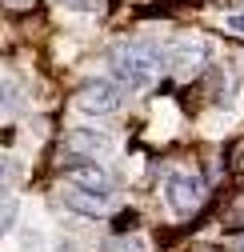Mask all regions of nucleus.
Listing matches in <instances>:
<instances>
[{
  "instance_id": "1",
  "label": "nucleus",
  "mask_w": 244,
  "mask_h": 252,
  "mask_svg": "<svg viewBox=\"0 0 244 252\" xmlns=\"http://www.w3.org/2000/svg\"><path fill=\"white\" fill-rule=\"evenodd\" d=\"M112 72L120 84H128V88H148L152 80H156L160 64H164V56L160 48H152V44H120L112 48Z\"/></svg>"
},
{
  "instance_id": "2",
  "label": "nucleus",
  "mask_w": 244,
  "mask_h": 252,
  "mask_svg": "<svg viewBox=\"0 0 244 252\" xmlns=\"http://www.w3.org/2000/svg\"><path fill=\"white\" fill-rule=\"evenodd\" d=\"M164 196H168V204L176 208V212H196L200 204H204V180L200 176H192V172H176V176H168V184H164Z\"/></svg>"
},
{
  "instance_id": "3",
  "label": "nucleus",
  "mask_w": 244,
  "mask_h": 252,
  "mask_svg": "<svg viewBox=\"0 0 244 252\" xmlns=\"http://www.w3.org/2000/svg\"><path fill=\"white\" fill-rule=\"evenodd\" d=\"M76 104H80L84 112H96V116L116 112V108H120V88H116L112 80H88V84L80 88Z\"/></svg>"
},
{
  "instance_id": "4",
  "label": "nucleus",
  "mask_w": 244,
  "mask_h": 252,
  "mask_svg": "<svg viewBox=\"0 0 244 252\" xmlns=\"http://www.w3.org/2000/svg\"><path fill=\"white\" fill-rule=\"evenodd\" d=\"M64 204L76 208V212H84V216H100V212H104V196L88 192V188H76V184L64 192Z\"/></svg>"
},
{
  "instance_id": "5",
  "label": "nucleus",
  "mask_w": 244,
  "mask_h": 252,
  "mask_svg": "<svg viewBox=\"0 0 244 252\" xmlns=\"http://www.w3.org/2000/svg\"><path fill=\"white\" fill-rule=\"evenodd\" d=\"M76 188H88V192H96V196H108V192H112V180H108L100 168L80 164V172H76Z\"/></svg>"
},
{
  "instance_id": "6",
  "label": "nucleus",
  "mask_w": 244,
  "mask_h": 252,
  "mask_svg": "<svg viewBox=\"0 0 244 252\" xmlns=\"http://www.w3.org/2000/svg\"><path fill=\"white\" fill-rule=\"evenodd\" d=\"M64 144H68V148H80L84 156H96V152H104V148H108V140H104V136H96V132H80V128H76V132H68V136H64Z\"/></svg>"
},
{
  "instance_id": "7",
  "label": "nucleus",
  "mask_w": 244,
  "mask_h": 252,
  "mask_svg": "<svg viewBox=\"0 0 244 252\" xmlns=\"http://www.w3.org/2000/svg\"><path fill=\"white\" fill-rule=\"evenodd\" d=\"M16 100H20V92H16V84H8V80H0V112H8V108H16Z\"/></svg>"
},
{
  "instance_id": "8",
  "label": "nucleus",
  "mask_w": 244,
  "mask_h": 252,
  "mask_svg": "<svg viewBox=\"0 0 244 252\" xmlns=\"http://www.w3.org/2000/svg\"><path fill=\"white\" fill-rule=\"evenodd\" d=\"M12 216H16V200H0V232L12 224Z\"/></svg>"
},
{
  "instance_id": "9",
  "label": "nucleus",
  "mask_w": 244,
  "mask_h": 252,
  "mask_svg": "<svg viewBox=\"0 0 244 252\" xmlns=\"http://www.w3.org/2000/svg\"><path fill=\"white\" fill-rule=\"evenodd\" d=\"M60 4H64V8H88V12H96L104 0H60Z\"/></svg>"
},
{
  "instance_id": "10",
  "label": "nucleus",
  "mask_w": 244,
  "mask_h": 252,
  "mask_svg": "<svg viewBox=\"0 0 244 252\" xmlns=\"http://www.w3.org/2000/svg\"><path fill=\"white\" fill-rule=\"evenodd\" d=\"M8 176H12V164H8V160H0V188L8 184Z\"/></svg>"
},
{
  "instance_id": "11",
  "label": "nucleus",
  "mask_w": 244,
  "mask_h": 252,
  "mask_svg": "<svg viewBox=\"0 0 244 252\" xmlns=\"http://www.w3.org/2000/svg\"><path fill=\"white\" fill-rule=\"evenodd\" d=\"M228 24H232V28H236V32H244V12H240V16H232V20H228Z\"/></svg>"
},
{
  "instance_id": "12",
  "label": "nucleus",
  "mask_w": 244,
  "mask_h": 252,
  "mask_svg": "<svg viewBox=\"0 0 244 252\" xmlns=\"http://www.w3.org/2000/svg\"><path fill=\"white\" fill-rule=\"evenodd\" d=\"M232 252H244V232L236 236V244H232Z\"/></svg>"
}]
</instances>
